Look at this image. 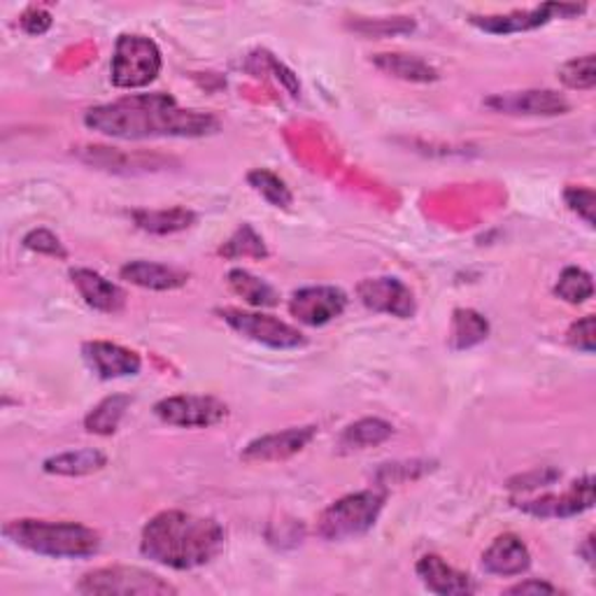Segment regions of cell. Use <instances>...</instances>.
<instances>
[{
    "mask_svg": "<svg viewBox=\"0 0 596 596\" xmlns=\"http://www.w3.org/2000/svg\"><path fill=\"white\" fill-rule=\"evenodd\" d=\"M347 308V294L338 287L318 285L294 291L289 301L291 318L306 326H324L338 320Z\"/></svg>",
    "mask_w": 596,
    "mask_h": 596,
    "instance_id": "8fae6325",
    "label": "cell"
},
{
    "mask_svg": "<svg viewBox=\"0 0 596 596\" xmlns=\"http://www.w3.org/2000/svg\"><path fill=\"white\" fill-rule=\"evenodd\" d=\"M532 567V552H529L526 543L516 534H504L492 541L489 548L483 552V569L489 575L512 578L522 575Z\"/></svg>",
    "mask_w": 596,
    "mask_h": 596,
    "instance_id": "e0dca14e",
    "label": "cell"
},
{
    "mask_svg": "<svg viewBox=\"0 0 596 596\" xmlns=\"http://www.w3.org/2000/svg\"><path fill=\"white\" fill-rule=\"evenodd\" d=\"M226 532L212 518L185 510H163L149 520L140 536V552L161 567L191 571L206 567L224 550Z\"/></svg>",
    "mask_w": 596,
    "mask_h": 596,
    "instance_id": "7a4b0ae2",
    "label": "cell"
},
{
    "mask_svg": "<svg viewBox=\"0 0 596 596\" xmlns=\"http://www.w3.org/2000/svg\"><path fill=\"white\" fill-rule=\"evenodd\" d=\"M318 436V426H291L285 429V432H275L266 434L261 438H254L252 443H247L243 450V461L247 463H271V461H285L312 443V438Z\"/></svg>",
    "mask_w": 596,
    "mask_h": 596,
    "instance_id": "5bb4252c",
    "label": "cell"
},
{
    "mask_svg": "<svg viewBox=\"0 0 596 596\" xmlns=\"http://www.w3.org/2000/svg\"><path fill=\"white\" fill-rule=\"evenodd\" d=\"M371 61L377 71L406 82H415V85H429V82H436L440 77L432 63H426L424 59L412 57V54H399V52L375 54Z\"/></svg>",
    "mask_w": 596,
    "mask_h": 596,
    "instance_id": "ffe728a7",
    "label": "cell"
},
{
    "mask_svg": "<svg viewBox=\"0 0 596 596\" xmlns=\"http://www.w3.org/2000/svg\"><path fill=\"white\" fill-rule=\"evenodd\" d=\"M79 594H105V596H165L177 594V589L159 578L138 567H103L89 571L77 583Z\"/></svg>",
    "mask_w": 596,
    "mask_h": 596,
    "instance_id": "8992f818",
    "label": "cell"
},
{
    "mask_svg": "<svg viewBox=\"0 0 596 596\" xmlns=\"http://www.w3.org/2000/svg\"><path fill=\"white\" fill-rule=\"evenodd\" d=\"M587 8L585 5H573V3H543L532 10H516L508 14H471L469 22L485 30L492 33V36H512V33H524V30H534L541 28L552 20H571L575 14H583Z\"/></svg>",
    "mask_w": 596,
    "mask_h": 596,
    "instance_id": "ba28073f",
    "label": "cell"
},
{
    "mask_svg": "<svg viewBox=\"0 0 596 596\" xmlns=\"http://www.w3.org/2000/svg\"><path fill=\"white\" fill-rule=\"evenodd\" d=\"M220 254L224 259H266L269 250L257 231L250 224H243L238 226L236 234L220 247Z\"/></svg>",
    "mask_w": 596,
    "mask_h": 596,
    "instance_id": "4316f807",
    "label": "cell"
},
{
    "mask_svg": "<svg viewBox=\"0 0 596 596\" xmlns=\"http://www.w3.org/2000/svg\"><path fill=\"white\" fill-rule=\"evenodd\" d=\"M485 105L494 112L506 114H526V117H557L567 114L571 103L567 96L552 89H526V91H508L487 98Z\"/></svg>",
    "mask_w": 596,
    "mask_h": 596,
    "instance_id": "7c38bea8",
    "label": "cell"
},
{
    "mask_svg": "<svg viewBox=\"0 0 596 596\" xmlns=\"http://www.w3.org/2000/svg\"><path fill=\"white\" fill-rule=\"evenodd\" d=\"M394 436V426L380 418H367L350 424L338 438V447L345 452L369 450V447L383 445Z\"/></svg>",
    "mask_w": 596,
    "mask_h": 596,
    "instance_id": "603a6c76",
    "label": "cell"
},
{
    "mask_svg": "<svg viewBox=\"0 0 596 596\" xmlns=\"http://www.w3.org/2000/svg\"><path fill=\"white\" fill-rule=\"evenodd\" d=\"M105 463H108V457L101 450L85 447V450H71V452H61L45 459L42 471L49 475L79 477V475H89L105 469Z\"/></svg>",
    "mask_w": 596,
    "mask_h": 596,
    "instance_id": "7402d4cb",
    "label": "cell"
},
{
    "mask_svg": "<svg viewBox=\"0 0 596 596\" xmlns=\"http://www.w3.org/2000/svg\"><path fill=\"white\" fill-rule=\"evenodd\" d=\"M347 28H352L359 36L367 38H392L415 30V22L408 20V16H394V20H355L347 22Z\"/></svg>",
    "mask_w": 596,
    "mask_h": 596,
    "instance_id": "4dcf8cb0",
    "label": "cell"
},
{
    "mask_svg": "<svg viewBox=\"0 0 596 596\" xmlns=\"http://www.w3.org/2000/svg\"><path fill=\"white\" fill-rule=\"evenodd\" d=\"M161 65V49L154 40L138 33H124L114 42L110 79L117 89H142L157 79Z\"/></svg>",
    "mask_w": 596,
    "mask_h": 596,
    "instance_id": "5b68a950",
    "label": "cell"
},
{
    "mask_svg": "<svg viewBox=\"0 0 596 596\" xmlns=\"http://www.w3.org/2000/svg\"><path fill=\"white\" fill-rule=\"evenodd\" d=\"M385 499L387 496L375 489L347 494L322 510L314 532H318L320 538L331 543L363 536L377 522L380 512L385 508Z\"/></svg>",
    "mask_w": 596,
    "mask_h": 596,
    "instance_id": "277c9868",
    "label": "cell"
},
{
    "mask_svg": "<svg viewBox=\"0 0 596 596\" xmlns=\"http://www.w3.org/2000/svg\"><path fill=\"white\" fill-rule=\"evenodd\" d=\"M559 477H561V473L557 469H536L532 473L512 477L508 483V487L512 492H529V489H536L541 485H552L555 480H559Z\"/></svg>",
    "mask_w": 596,
    "mask_h": 596,
    "instance_id": "d590c367",
    "label": "cell"
},
{
    "mask_svg": "<svg viewBox=\"0 0 596 596\" xmlns=\"http://www.w3.org/2000/svg\"><path fill=\"white\" fill-rule=\"evenodd\" d=\"M559 79L564 82L569 89L592 91L596 87V57L585 54L567 61L559 69Z\"/></svg>",
    "mask_w": 596,
    "mask_h": 596,
    "instance_id": "f546056e",
    "label": "cell"
},
{
    "mask_svg": "<svg viewBox=\"0 0 596 596\" xmlns=\"http://www.w3.org/2000/svg\"><path fill=\"white\" fill-rule=\"evenodd\" d=\"M359 301L373 312L392 314V318L410 320L415 318L418 303L410 287H406L399 277H367L357 285Z\"/></svg>",
    "mask_w": 596,
    "mask_h": 596,
    "instance_id": "30bf717a",
    "label": "cell"
},
{
    "mask_svg": "<svg viewBox=\"0 0 596 596\" xmlns=\"http://www.w3.org/2000/svg\"><path fill=\"white\" fill-rule=\"evenodd\" d=\"M247 182H250V187L257 194H261V198H266L273 208H289L294 203V196L285 185V179L266 169L250 171L247 173Z\"/></svg>",
    "mask_w": 596,
    "mask_h": 596,
    "instance_id": "f1b7e54d",
    "label": "cell"
},
{
    "mask_svg": "<svg viewBox=\"0 0 596 596\" xmlns=\"http://www.w3.org/2000/svg\"><path fill=\"white\" fill-rule=\"evenodd\" d=\"M71 283L75 285L79 296L85 298V303L98 312L117 314L126 306L124 289L91 269H73Z\"/></svg>",
    "mask_w": 596,
    "mask_h": 596,
    "instance_id": "ac0fdd59",
    "label": "cell"
},
{
    "mask_svg": "<svg viewBox=\"0 0 596 596\" xmlns=\"http://www.w3.org/2000/svg\"><path fill=\"white\" fill-rule=\"evenodd\" d=\"M131 406V399L124 394H112L103 399L96 408H91L89 415L85 418V429L96 436H112L120 429L122 418Z\"/></svg>",
    "mask_w": 596,
    "mask_h": 596,
    "instance_id": "d4e9b609",
    "label": "cell"
},
{
    "mask_svg": "<svg viewBox=\"0 0 596 596\" xmlns=\"http://www.w3.org/2000/svg\"><path fill=\"white\" fill-rule=\"evenodd\" d=\"M594 318L592 314H585V318H581L578 322L571 324L569 334H567V340L571 347H575V350H581L585 355H594L596 350V331H594Z\"/></svg>",
    "mask_w": 596,
    "mask_h": 596,
    "instance_id": "e575fe53",
    "label": "cell"
},
{
    "mask_svg": "<svg viewBox=\"0 0 596 596\" xmlns=\"http://www.w3.org/2000/svg\"><path fill=\"white\" fill-rule=\"evenodd\" d=\"M24 247L30 252L57 257V259L69 257L63 243L52 234V231H47V228H36V231H30V234H26L24 236Z\"/></svg>",
    "mask_w": 596,
    "mask_h": 596,
    "instance_id": "d6a6232c",
    "label": "cell"
},
{
    "mask_svg": "<svg viewBox=\"0 0 596 596\" xmlns=\"http://www.w3.org/2000/svg\"><path fill=\"white\" fill-rule=\"evenodd\" d=\"M489 334V324L483 314L459 308L452 312V331H450V345L455 350H469V347L483 343Z\"/></svg>",
    "mask_w": 596,
    "mask_h": 596,
    "instance_id": "484cf974",
    "label": "cell"
},
{
    "mask_svg": "<svg viewBox=\"0 0 596 596\" xmlns=\"http://www.w3.org/2000/svg\"><path fill=\"white\" fill-rule=\"evenodd\" d=\"M434 469V461H399V463H385L377 471L375 480L380 485H403L408 480H418Z\"/></svg>",
    "mask_w": 596,
    "mask_h": 596,
    "instance_id": "1f68e13d",
    "label": "cell"
},
{
    "mask_svg": "<svg viewBox=\"0 0 596 596\" xmlns=\"http://www.w3.org/2000/svg\"><path fill=\"white\" fill-rule=\"evenodd\" d=\"M564 201L571 212L578 218L585 220V224L594 226V208H596V196L589 187H569L564 191Z\"/></svg>",
    "mask_w": 596,
    "mask_h": 596,
    "instance_id": "836d02e7",
    "label": "cell"
},
{
    "mask_svg": "<svg viewBox=\"0 0 596 596\" xmlns=\"http://www.w3.org/2000/svg\"><path fill=\"white\" fill-rule=\"evenodd\" d=\"M52 14H49L45 8L33 5L22 14V28L28 33V36H45V33L52 28Z\"/></svg>",
    "mask_w": 596,
    "mask_h": 596,
    "instance_id": "8d00e7d4",
    "label": "cell"
},
{
    "mask_svg": "<svg viewBox=\"0 0 596 596\" xmlns=\"http://www.w3.org/2000/svg\"><path fill=\"white\" fill-rule=\"evenodd\" d=\"M140 231L154 236H171L187 231L196 222V212L189 208H171V210H134L131 212Z\"/></svg>",
    "mask_w": 596,
    "mask_h": 596,
    "instance_id": "44dd1931",
    "label": "cell"
},
{
    "mask_svg": "<svg viewBox=\"0 0 596 596\" xmlns=\"http://www.w3.org/2000/svg\"><path fill=\"white\" fill-rule=\"evenodd\" d=\"M85 124L96 134L120 140L203 138L220 128L210 112L182 108L169 94H131L89 108Z\"/></svg>",
    "mask_w": 596,
    "mask_h": 596,
    "instance_id": "6da1fadb",
    "label": "cell"
},
{
    "mask_svg": "<svg viewBox=\"0 0 596 596\" xmlns=\"http://www.w3.org/2000/svg\"><path fill=\"white\" fill-rule=\"evenodd\" d=\"M555 294L561 298V301H567L571 306L585 303L594 296L592 275L578 266H569L561 271L557 285H555Z\"/></svg>",
    "mask_w": 596,
    "mask_h": 596,
    "instance_id": "83f0119b",
    "label": "cell"
},
{
    "mask_svg": "<svg viewBox=\"0 0 596 596\" xmlns=\"http://www.w3.org/2000/svg\"><path fill=\"white\" fill-rule=\"evenodd\" d=\"M418 578L422 585L440 596H463V594H473L477 592V585L473 583V578L469 573H461L447 564L445 559L438 555H424L418 561Z\"/></svg>",
    "mask_w": 596,
    "mask_h": 596,
    "instance_id": "2e32d148",
    "label": "cell"
},
{
    "mask_svg": "<svg viewBox=\"0 0 596 596\" xmlns=\"http://www.w3.org/2000/svg\"><path fill=\"white\" fill-rule=\"evenodd\" d=\"M594 506V477L585 475L583 480L571 485L569 492L564 494H548L541 496V499L534 501H522L518 508L526 516L534 518H545V520H564L581 516V512L589 510Z\"/></svg>",
    "mask_w": 596,
    "mask_h": 596,
    "instance_id": "4fadbf2b",
    "label": "cell"
},
{
    "mask_svg": "<svg viewBox=\"0 0 596 596\" xmlns=\"http://www.w3.org/2000/svg\"><path fill=\"white\" fill-rule=\"evenodd\" d=\"M82 357H85L87 367L101 380L131 377L138 375L142 369V359L134 350L108 340L85 343L82 345Z\"/></svg>",
    "mask_w": 596,
    "mask_h": 596,
    "instance_id": "9a60e30c",
    "label": "cell"
},
{
    "mask_svg": "<svg viewBox=\"0 0 596 596\" xmlns=\"http://www.w3.org/2000/svg\"><path fill=\"white\" fill-rule=\"evenodd\" d=\"M3 536L20 548L54 559H85L101 550V534L77 522L12 520L3 526Z\"/></svg>",
    "mask_w": 596,
    "mask_h": 596,
    "instance_id": "3957f363",
    "label": "cell"
},
{
    "mask_svg": "<svg viewBox=\"0 0 596 596\" xmlns=\"http://www.w3.org/2000/svg\"><path fill=\"white\" fill-rule=\"evenodd\" d=\"M559 589L545 581H524L520 585H512L506 594H557Z\"/></svg>",
    "mask_w": 596,
    "mask_h": 596,
    "instance_id": "74e56055",
    "label": "cell"
},
{
    "mask_svg": "<svg viewBox=\"0 0 596 596\" xmlns=\"http://www.w3.org/2000/svg\"><path fill=\"white\" fill-rule=\"evenodd\" d=\"M154 415L171 426L182 429H208L226 420L228 408L224 401L214 399V396L201 394H179L161 399L154 406Z\"/></svg>",
    "mask_w": 596,
    "mask_h": 596,
    "instance_id": "9c48e42d",
    "label": "cell"
},
{
    "mask_svg": "<svg viewBox=\"0 0 596 596\" xmlns=\"http://www.w3.org/2000/svg\"><path fill=\"white\" fill-rule=\"evenodd\" d=\"M220 318L247 340L273 347V350H294V347L306 345L301 331L283 320L271 318V314L250 312L240 308H224L220 310Z\"/></svg>",
    "mask_w": 596,
    "mask_h": 596,
    "instance_id": "52a82bcc",
    "label": "cell"
},
{
    "mask_svg": "<svg viewBox=\"0 0 596 596\" xmlns=\"http://www.w3.org/2000/svg\"><path fill=\"white\" fill-rule=\"evenodd\" d=\"M226 283L236 296H240L245 303L252 308H273L280 303V294L271 287L266 280L252 275L245 269H231L226 275Z\"/></svg>",
    "mask_w": 596,
    "mask_h": 596,
    "instance_id": "cb8c5ba5",
    "label": "cell"
},
{
    "mask_svg": "<svg viewBox=\"0 0 596 596\" xmlns=\"http://www.w3.org/2000/svg\"><path fill=\"white\" fill-rule=\"evenodd\" d=\"M120 275L126 283L152 291H173L189 283V275L185 271L163 266V263L154 261H128L126 266H122Z\"/></svg>",
    "mask_w": 596,
    "mask_h": 596,
    "instance_id": "d6986e66",
    "label": "cell"
}]
</instances>
